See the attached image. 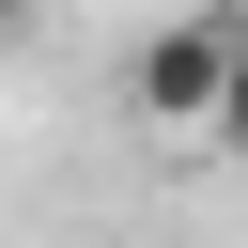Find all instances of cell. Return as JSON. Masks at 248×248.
Returning <instances> with one entry per match:
<instances>
[{"label":"cell","mask_w":248,"mask_h":248,"mask_svg":"<svg viewBox=\"0 0 248 248\" xmlns=\"http://www.w3.org/2000/svg\"><path fill=\"white\" fill-rule=\"evenodd\" d=\"M232 46H248V0H186L170 31H140V62H124L140 124H186V140H217V93H232Z\"/></svg>","instance_id":"6da1fadb"},{"label":"cell","mask_w":248,"mask_h":248,"mask_svg":"<svg viewBox=\"0 0 248 248\" xmlns=\"http://www.w3.org/2000/svg\"><path fill=\"white\" fill-rule=\"evenodd\" d=\"M16 31H31V0H0V46H16Z\"/></svg>","instance_id":"3957f363"},{"label":"cell","mask_w":248,"mask_h":248,"mask_svg":"<svg viewBox=\"0 0 248 248\" xmlns=\"http://www.w3.org/2000/svg\"><path fill=\"white\" fill-rule=\"evenodd\" d=\"M217 155H248V46H232V93H217Z\"/></svg>","instance_id":"7a4b0ae2"}]
</instances>
